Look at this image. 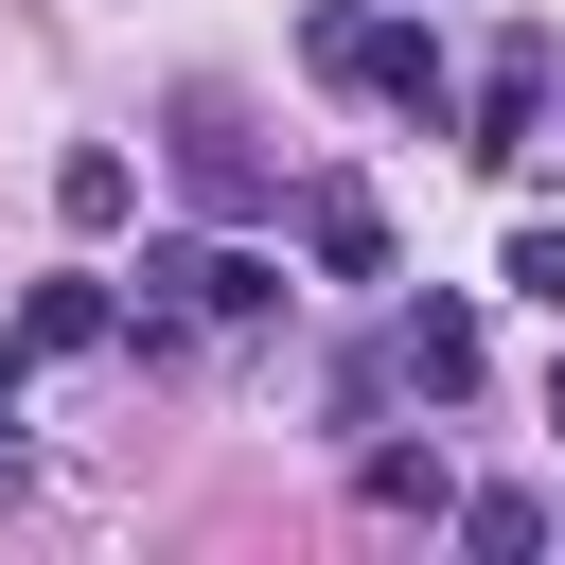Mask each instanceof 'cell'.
<instances>
[{
  "label": "cell",
  "mask_w": 565,
  "mask_h": 565,
  "mask_svg": "<svg viewBox=\"0 0 565 565\" xmlns=\"http://www.w3.org/2000/svg\"><path fill=\"white\" fill-rule=\"evenodd\" d=\"M177 194H194L212 230H247V212H282V159L247 141V106H212V88L177 106Z\"/></svg>",
  "instance_id": "2"
},
{
  "label": "cell",
  "mask_w": 565,
  "mask_h": 565,
  "mask_svg": "<svg viewBox=\"0 0 565 565\" xmlns=\"http://www.w3.org/2000/svg\"><path fill=\"white\" fill-rule=\"evenodd\" d=\"M388 353H406L424 406H477V300H459V282H424V300L388 318Z\"/></svg>",
  "instance_id": "6"
},
{
  "label": "cell",
  "mask_w": 565,
  "mask_h": 565,
  "mask_svg": "<svg viewBox=\"0 0 565 565\" xmlns=\"http://www.w3.org/2000/svg\"><path fill=\"white\" fill-rule=\"evenodd\" d=\"M512 300H547V318H565V230H512Z\"/></svg>",
  "instance_id": "11"
},
{
  "label": "cell",
  "mask_w": 565,
  "mask_h": 565,
  "mask_svg": "<svg viewBox=\"0 0 565 565\" xmlns=\"http://www.w3.org/2000/svg\"><path fill=\"white\" fill-rule=\"evenodd\" d=\"M18 335H35V353H106V335H124V300H106L88 265H53V282L18 300Z\"/></svg>",
  "instance_id": "9"
},
{
  "label": "cell",
  "mask_w": 565,
  "mask_h": 565,
  "mask_svg": "<svg viewBox=\"0 0 565 565\" xmlns=\"http://www.w3.org/2000/svg\"><path fill=\"white\" fill-rule=\"evenodd\" d=\"M18 406H35V335H0V477H18Z\"/></svg>",
  "instance_id": "12"
},
{
  "label": "cell",
  "mask_w": 565,
  "mask_h": 565,
  "mask_svg": "<svg viewBox=\"0 0 565 565\" xmlns=\"http://www.w3.org/2000/svg\"><path fill=\"white\" fill-rule=\"evenodd\" d=\"M547 424H565V371H547Z\"/></svg>",
  "instance_id": "13"
},
{
  "label": "cell",
  "mask_w": 565,
  "mask_h": 565,
  "mask_svg": "<svg viewBox=\"0 0 565 565\" xmlns=\"http://www.w3.org/2000/svg\"><path fill=\"white\" fill-rule=\"evenodd\" d=\"M353 494H371L388 530H459V459H441V441H371V459H353Z\"/></svg>",
  "instance_id": "7"
},
{
  "label": "cell",
  "mask_w": 565,
  "mask_h": 565,
  "mask_svg": "<svg viewBox=\"0 0 565 565\" xmlns=\"http://www.w3.org/2000/svg\"><path fill=\"white\" fill-rule=\"evenodd\" d=\"M547 530H565V512H547L530 477H494V494H459V547H477V565H530Z\"/></svg>",
  "instance_id": "10"
},
{
  "label": "cell",
  "mask_w": 565,
  "mask_h": 565,
  "mask_svg": "<svg viewBox=\"0 0 565 565\" xmlns=\"http://www.w3.org/2000/svg\"><path fill=\"white\" fill-rule=\"evenodd\" d=\"M300 265H318V282H388V212H371V177H300Z\"/></svg>",
  "instance_id": "5"
},
{
  "label": "cell",
  "mask_w": 565,
  "mask_h": 565,
  "mask_svg": "<svg viewBox=\"0 0 565 565\" xmlns=\"http://www.w3.org/2000/svg\"><path fill=\"white\" fill-rule=\"evenodd\" d=\"M300 71H318V88H353V106H406L424 141L459 124L441 35H424V18H388V0H300Z\"/></svg>",
  "instance_id": "1"
},
{
  "label": "cell",
  "mask_w": 565,
  "mask_h": 565,
  "mask_svg": "<svg viewBox=\"0 0 565 565\" xmlns=\"http://www.w3.org/2000/svg\"><path fill=\"white\" fill-rule=\"evenodd\" d=\"M141 318H282L265 247H141Z\"/></svg>",
  "instance_id": "3"
},
{
  "label": "cell",
  "mask_w": 565,
  "mask_h": 565,
  "mask_svg": "<svg viewBox=\"0 0 565 565\" xmlns=\"http://www.w3.org/2000/svg\"><path fill=\"white\" fill-rule=\"evenodd\" d=\"M124 212H141V159L124 141H71L53 159V230H124Z\"/></svg>",
  "instance_id": "8"
},
{
  "label": "cell",
  "mask_w": 565,
  "mask_h": 565,
  "mask_svg": "<svg viewBox=\"0 0 565 565\" xmlns=\"http://www.w3.org/2000/svg\"><path fill=\"white\" fill-rule=\"evenodd\" d=\"M547 88H565V53H547V35H494V71H477V106H459V124H477L459 159H494V177H512V159H530V124H547Z\"/></svg>",
  "instance_id": "4"
}]
</instances>
